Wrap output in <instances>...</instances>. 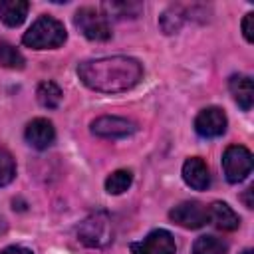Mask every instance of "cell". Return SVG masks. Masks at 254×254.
Instances as JSON below:
<instances>
[{
    "label": "cell",
    "mask_w": 254,
    "mask_h": 254,
    "mask_svg": "<svg viewBox=\"0 0 254 254\" xmlns=\"http://www.w3.org/2000/svg\"><path fill=\"white\" fill-rule=\"evenodd\" d=\"M222 169L228 183H242L252 171V153L242 145L226 147L222 155Z\"/></svg>",
    "instance_id": "obj_5"
},
{
    "label": "cell",
    "mask_w": 254,
    "mask_h": 254,
    "mask_svg": "<svg viewBox=\"0 0 254 254\" xmlns=\"http://www.w3.org/2000/svg\"><path fill=\"white\" fill-rule=\"evenodd\" d=\"M91 131L97 137H103V139H121V137H127V135L135 133L137 127L129 119H123V117H117V115H103V117H97L91 123Z\"/></svg>",
    "instance_id": "obj_9"
},
{
    "label": "cell",
    "mask_w": 254,
    "mask_h": 254,
    "mask_svg": "<svg viewBox=\"0 0 254 254\" xmlns=\"http://www.w3.org/2000/svg\"><path fill=\"white\" fill-rule=\"evenodd\" d=\"M24 56L10 44L0 42V65L10 67V69H22L24 67Z\"/></svg>",
    "instance_id": "obj_18"
},
{
    "label": "cell",
    "mask_w": 254,
    "mask_h": 254,
    "mask_svg": "<svg viewBox=\"0 0 254 254\" xmlns=\"http://www.w3.org/2000/svg\"><path fill=\"white\" fill-rule=\"evenodd\" d=\"M183 179L194 190H204L210 185V173L200 157H190L183 165Z\"/></svg>",
    "instance_id": "obj_11"
},
{
    "label": "cell",
    "mask_w": 254,
    "mask_h": 254,
    "mask_svg": "<svg viewBox=\"0 0 254 254\" xmlns=\"http://www.w3.org/2000/svg\"><path fill=\"white\" fill-rule=\"evenodd\" d=\"M252 190H254V189H252V187H248V189H246V192H244V202H246V206H248V208H252V206H254V202H252V198H250Z\"/></svg>",
    "instance_id": "obj_22"
},
{
    "label": "cell",
    "mask_w": 254,
    "mask_h": 254,
    "mask_svg": "<svg viewBox=\"0 0 254 254\" xmlns=\"http://www.w3.org/2000/svg\"><path fill=\"white\" fill-rule=\"evenodd\" d=\"M131 183H133L131 171L119 169V171L111 173V175L105 179V190H107L109 194H121V192H125V190L131 187Z\"/></svg>",
    "instance_id": "obj_17"
},
{
    "label": "cell",
    "mask_w": 254,
    "mask_h": 254,
    "mask_svg": "<svg viewBox=\"0 0 254 254\" xmlns=\"http://www.w3.org/2000/svg\"><path fill=\"white\" fill-rule=\"evenodd\" d=\"M228 244L216 236H198L192 244V254H226Z\"/></svg>",
    "instance_id": "obj_16"
},
{
    "label": "cell",
    "mask_w": 254,
    "mask_h": 254,
    "mask_svg": "<svg viewBox=\"0 0 254 254\" xmlns=\"http://www.w3.org/2000/svg\"><path fill=\"white\" fill-rule=\"evenodd\" d=\"M242 32H244V38L246 42H252L254 40V14H246L244 20H242Z\"/></svg>",
    "instance_id": "obj_20"
},
{
    "label": "cell",
    "mask_w": 254,
    "mask_h": 254,
    "mask_svg": "<svg viewBox=\"0 0 254 254\" xmlns=\"http://www.w3.org/2000/svg\"><path fill=\"white\" fill-rule=\"evenodd\" d=\"M240 254H254V252H252V248H246V250H242Z\"/></svg>",
    "instance_id": "obj_23"
},
{
    "label": "cell",
    "mask_w": 254,
    "mask_h": 254,
    "mask_svg": "<svg viewBox=\"0 0 254 254\" xmlns=\"http://www.w3.org/2000/svg\"><path fill=\"white\" fill-rule=\"evenodd\" d=\"M73 24L75 28L87 38V40H93V42H105L111 38V28H109V22L107 18L91 8V6H85V8H79L73 16Z\"/></svg>",
    "instance_id": "obj_4"
},
{
    "label": "cell",
    "mask_w": 254,
    "mask_h": 254,
    "mask_svg": "<svg viewBox=\"0 0 254 254\" xmlns=\"http://www.w3.org/2000/svg\"><path fill=\"white\" fill-rule=\"evenodd\" d=\"M226 115L220 107H206L194 119V131L204 139L220 137L226 131Z\"/></svg>",
    "instance_id": "obj_8"
},
{
    "label": "cell",
    "mask_w": 254,
    "mask_h": 254,
    "mask_svg": "<svg viewBox=\"0 0 254 254\" xmlns=\"http://www.w3.org/2000/svg\"><path fill=\"white\" fill-rule=\"evenodd\" d=\"M65 38L67 32L60 20L52 16H40L22 36V42L34 50H48V48H60L65 42Z\"/></svg>",
    "instance_id": "obj_2"
},
{
    "label": "cell",
    "mask_w": 254,
    "mask_h": 254,
    "mask_svg": "<svg viewBox=\"0 0 254 254\" xmlns=\"http://www.w3.org/2000/svg\"><path fill=\"white\" fill-rule=\"evenodd\" d=\"M228 89L234 97V101L244 109L250 111L252 109V101H254V87H252V79L248 75L236 73L228 79Z\"/></svg>",
    "instance_id": "obj_13"
},
{
    "label": "cell",
    "mask_w": 254,
    "mask_h": 254,
    "mask_svg": "<svg viewBox=\"0 0 254 254\" xmlns=\"http://www.w3.org/2000/svg\"><path fill=\"white\" fill-rule=\"evenodd\" d=\"M77 238L89 248H103L113 240V226L107 212L99 210L89 214L77 228Z\"/></svg>",
    "instance_id": "obj_3"
},
{
    "label": "cell",
    "mask_w": 254,
    "mask_h": 254,
    "mask_svg": "<svg viewBox=\"0 0 254 254\" xmlns=\"http://www.w3.org/2000/svg\"><path fill=\"white\" fill-rule=\"evenodd\" d=\"M77 75L93 91L119 93L139 83V79L143 77V65L135 58L111 56L79 64Z\"/></svg>",
    "instance_id": "obj_1"
},
{
    "label": "cell",
    "mask_w": 254,
    "mask_h": 254,
    "mask_svg": "<svg viewBox=\"0 0 254 254\" xmlns=\"http://www.w3.org/2000/svg\"><path fill=\"white\" fill-rule=\"evenodd\" d=\"M16 177V163L12 153L0 145V187H6Z\"/></svg>",
    "instance_id": "obj_19"
},
{
    "label": "cell",
    "mask_w": 254,
    "mask_h": 254,
    "mask_svg": "<svg viewBox=\"0 0 254 254\" xmlns=\"http://www.w3.org/2000/svg\"><path fill=\"white\" fill-rule=\"evenodd\" d=\"M0 254H34V252L28 250V248H24V246H8Z\"/></svg>",
    "instance_id": "obj_21"
},
{
    "label": "cell",
    "mask_w": 254,
    "mask_h": 254,
    "mask_svg": "<svg viewBox=\"0 0 254 254\" xmlns=\"http://www.w3.org/2000/svg\"><path fill=\"white\" fill-rule=\"evenodd\" d=\"M26 141L34 147V149H48L54 139H56V131H54V125L44 119V117H36L32 119L28 125H26Z\"/></svg>",
    "instance_id": "obj_10"
},
{
    "label": "cell",
    "mask_w": 254,
    "mask_h": 254,
    "mask_svg": "<svg viewBox=\"0 0 254 254\" xmlns=\"http://www.w3.org/2000/svg\"><path fill=\"white\" fill-rule=\"evenodd\" d=\"M30 4L26 0H0V18L6 26L16 28L26 20Z\"/></svg>",
    "instance_id": "obj_14"
},
{
    "label": "cell",
    "mask_w": 254,
    "mask_h": 254,
    "mask_svg": "<svg viewBox=\"0 0 254 254\" xmlns=\"http://www.w3.org/2000/svg\"><path fill=\"white\" fill-rule=\"evenodd\" d=\"M171 220L183 228H200L208 222V208L198 200H185L169 212Z\"/></svg>",
    "instance_id": "obj_6"
},
{
    "label": "cell",
    "mask_w": 254,
    "mask_h": 254,
    "mask_svg": "<svg viewBox=\"0 0 254 254\" xmlns=\"http://www.w3.org/2000/svg\"><path fill=\"white\" fill-rule=\"evenodd\" d=\"M208 220H210L218 230H224V232H232V230H236L238 224H240L238 214H236L226 202H220V200H216V202H212V204L208 206Z\"/></svg>",
    "instance_id": "obj_12"
},
{
    "label": "cell",
    "mask_w": 254,
    "mask_h": 254,
    "mask_svg": "<svg viewBox=\"0 0 254 254\" xmlns=\"http://www.w3.org/2000/svg\"><path fill=\"white\" fill-rule=\"evenodd\" d=\"M62 95H64L62 89L54 81H42L38 85V91H36V97H38L40 105L46 107V109H56L62 101Z\"/></svg>",
    "instance_id": "obj_15"
},
{
    "label": "cell",
    "mask_w": 254,
    "mask_h": 254,
    "mask_svg": "<svg viewBox=\"0 0 254 254\" xmlns=\"http://www.w3.org/2000/svg\"><path fill=\"white\" fill-rule=\"evenodd\" d=\"M177 244L169 230H153L143 240L131 244L133 254H175Z\"/></svg>",
    "instance_id": "obj_7"
}]
</instances>
